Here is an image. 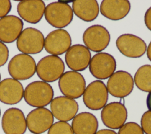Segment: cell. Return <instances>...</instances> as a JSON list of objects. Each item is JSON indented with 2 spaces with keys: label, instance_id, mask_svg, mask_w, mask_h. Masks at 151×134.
<instances>
[{
  "label": "cell",
  "instance_id": "obj_14",
  "mask_svg": "<svg viewBox=\"0 0 151 134\" xmlns=\"http://www.w3.org/2000/svg\"><path fill=\"white\" fill-rule=\"evenodd\" d=\"M50 109L55 118L66 122L76 116L78 110V104L73 99L66 96H58L50 103Z\"/></svg>",
  "mask_w": 151,
  "mask_h": 134
},
{
  "label": "cell",
  "instance_id": "obj_10",
  "mask_svg": "<svg viewBox=\"0 0 151 134\" xmlns=\"http://www.w3.org/2000/svg\"><path fill=\"white\" fill-rule=\"evenodd\" d=\"M116 61L113 56L107 53H98L89 63V70L96 78L104 80L109 78L115 71Z\"/></svg>",
  "mask_w": 151,
  "mask_h": 134
},
{
  "label": "cell",
  "instance_id": "obj_13",
  "mask_svg": "<svg viewBox=\"0 0 151 134\" xmlns=\"http://www.w3.org/2000/svg\"><path fill=\"white\" fill-rule=\"evenodd\" d=\"M116 44L119 51L124 56L130 58L142 57L146 51V44L140 37L131 34L120 35Z\"/></svg>",
  "mask_w": 151,
  "mask_h": 134
},
{
  "label": "cell",
  "instance_id": "obj_2",
  "mask_svg": "<svg viewBox=\"0 0 151 134\" xmlns=\"http://www.w3.org/2000/svg\"><path fill=\"white\" fill-rule=\"evenodd\" d=\"M44 17L51 25L61 29L71 23L73 18V11L68 4L57 1L49 4L45 7Z\"/></svg>",
  "mask_w": 151,
  "mask_h": 134
},
{
  "label": "cell",
  "instance_id": "obj_9",
  "mask_svg": "<svg viewBox=\"0 0 151 134\" xmlns=\"http://www.w3.org/2000/svg\"><path fill=\"white\" fill-rule=\"evenodd\" d=\"M134 86V80L130 73L119 70L114 73L107 83L108 92L113 96L123 98L129 95Z\"/></svg>",
  "mask_w": 151,
  "mask_h": 134
},
{
  "label": "cell",
  "instance_id": "obj_25",
  "mask_svg": "<svg viewBox=\"0 0 151 134\" xmlns=\"http://www.w3.org/2000/svg\"><path fill=\"white\" fill-rule=\"evenodd\" d=\"M48 134H74L71 126L65 122H57L48 129Z\"/></svg>",
  "mask_w": 151,
  "mask_h": 134
},
{
  "label": "cell",
  "instance_id": "obj_30",
  "mask_svg": "<svg viewBox=\"0 0 151 134\" xmlns=\"http://www.w3.org/2000/svg\"><path fill=\"white\" fill-rule=\"evenodd\" d=\"M144 21L146 27L151 31V6L147 9L146 11L145 17H144Z\"/></svg>",
  "mask_w": 151,
  "mask_h": 134
},
{
  "label": "cell",
  "instance_id": "obj_1",
  "mask_svg": "<svg viewBox=\"0 0 151 134\" xmlns=\"http://www.w3.org/2000/svg\"><path fill=\"white\" fill-rule=\"evenodd\" d=\"M52 86L43 81H35L27 86L24 92L26 103L32 107H43L49 104L53 99Z\"/></svg>",
  "mask_w": 151,
  "mask_h": 134
},
{
  "label": "cell",
  "instance_id": "obj_3",
  "mask_svg": "<svg viewBox=\"0 0 151 134\" xmlns=\"http://www.w3.org/2000/svg\"><path fill=\"white\" fill-rule=\"evenodd\" d=\"M65 66L57 55H50L41 58L37 64L36 72L40 79L45 82H53L63 74Z\"/></svg>",
  "mask_w": 151,
  "mask_h": 134
},
{
  "label": "cell",
  "instance_id": "obj_26",
  "mask_svg": "<svg viewBox=\"0 0 151 134\" xmlns=\"http://www.w3.org/2000/svg\"><path fill=\"white\" fill-rule=\"evenodd\" d=\"M118 134H144L139 125L130 122L124 124L119 130Z\"/></svg>",
  "mask_w": 151,
  "mask_h": 134
},
{
  "label": "cell",
  "instance_id": "obj_23",
  "mask_svg": "<svg viewBox=\"0 0 151 134\" xmlns=\"http://www.w3.org/2000/svg\"><path fill=\"white\" fill-rule=\"evenodd\" d=\"M72 6L74 13L84 21L91 22L99 15V4L96 0L74 1Z\"/></svg>",
  "mask_w": 151,
  "mask_h": 134
},
{
  "label": "cell",
  "instance_id": "obj_7",
  "mask_svg": "<svg viewBox=\"0 0 151 134\" xmlns=\"http://www.w3.org/2000/svg\"><path fill=\"white\" fill-rule=\"evenodd\" d=\"M83 100L86 106L91 110L103 108L108 100V91L105 84L101 80L90 83L85 89Z\"/></svg>",
  "mask_w": 151,
  "mask_h": 134
},
{
  "label": "cell",
  "instance_id": "obj_5",
  "mask_svg": "<svg viewBox=\"0 0 151 134\" xmlns=\"http://www.w3.org/2000/svg\"><path fill=\"white\" fill-rule=\"evenodd\" d=\"M44 37L40 30L29 27L22 31L17 40V47L23 54H38L44 47Z\"/></svg>",
  "mask_w": 151,
  "mask_h": 134
},
{
  "label": "cell",
  "instance_id": "obj_28",
  "mask_svg": "<svg viewBox=\"0 0 151 134\" xmlns=\"http://www.w3.org/2000/svg\"><path fill=\"white\" fill-rule=\"evenodd\" d=\"M9 50L7 46L0 41V67L4 66L8 61Z\"/></svg>",
  "mask_w": 151,
  "mask_h": 134
},
{
  "label": "cell",
  "instance_id": "obj_16",
  "mask_svg": "<svg viewBox=\"0 0 151 134\" xmlns=\"http://www.w3.org/2000/svg\"><path fill=\"white\" fill-rule=\"evenodd\" d=\"M1 125L5 134H24L27 127L24 113L16 107L8 109L4 112Z\"/></svg>",
  "mask_w": 151,
  "mask_h": 134
},
{
  "label": "cell",
  "instance_id": "obj_34",
  "mask_svg": "<svg viewBox=\"0 0 151 134\" xmlns=\"http://www.w3.org/2000/svg\"><path fill=\"white\" fill-rule=\"evenodd\" d=\"M0 116H1V109H0Z\"/></svg>",
  "mask_w": 151,
  "mask_h": 134
},
{
  "label": "cell",
  "instance_id": "obj_15",
  "mask_svg": "<svg viewBox=\"0 0 151 134\" xmlns=\"http://www.w3.org/2000/svg\"><path fill=\"white\" fill-rule=\"evenodd\" d=\"M71 38L65 30L57 29L50 32L44 40L46 51L53 55H61L70 48Z\"/></svg>",
  "mask_w": 151,
  "mask_h": 134
},
{
  "label": "cell",
  "instance_id": "obj_24",
  "mask_svg": "<svg viewBox=\"0 0 151 134\" xmlns=\"http://www.w3.org/2000/svg\"><path fill=\"white\" fill-rule=\"evenodd\" d=\"M137 87L145 92H151V65L145 64L136 71L134 80Z\"/></svg>",
  "mask_w": 151,
  "mask_h": 134
},
{
  "label": "cell",
  "instance_id": "obj_33",
  "mask_svg": "<svg viewBox=\"0 0 151 134\" xmlns=\"http://www.w3.org/2000/svg\"><path fill=\"white\" fill-rule=\"evenodd\" d=\"M146 54H147V58H149V60L151 61V41L149 43L147 50H146Z\"/></svg>",
  "mask_w": 151,
  "mask_h": 134
},
{
  "label": "cell",
  "instance_id": "obj_32",
  "mask_svg": "<svg viewBox=\"0 0 151 134\" xmlns=\"http://www.w3.org/2000/svg\"><path fill=\"white\" fill-rule=\"evenodd\" d=\"M146 104L148 109L151 111V92L149 93L146 99Z\"/></svg>",
  "mask_w": 151,
  "mask_h": 134
},
{
  "label": "cell",
  "instance_id": "obj_20",
  "mask_svg": "<svg viewBox=\"0 0 151 134\" xmlns=\"http://www.w3.org/2000/svg\"><path fill=\"white\" fill-rule=\"evenodd\" d=\"M24 27L22 20L10 15L0 18V41L11 43L17 40Z\"/></svg>",
  "mask_w": 151,
  "mask_h": 134
},
{
  "label": "cell",
  "instance_id": "obj_29",
  "mask_svg": "<svg viewBox=\"0 0 151 134\" xmlns=\"http://www.w3.org/2000/svg\"><path fill=\"white\" fill-rule=\"evenodd\" d=\"M11 3L9 0H0V18H3L10 12Z\"/></svg>",
  "mask_w": 151,
  "mask_h": 134
},
{
  "label": "cell",
  "instance_id": "obj_11",
  "mask_svg": "<svg viewBox=\"0 0 151 134\" xmlns=\"http://www.w3.org/2000/svg\"><path fill=\"white\" fill-rule=\"evenodd\" d=\"M127 117V109L120 102H111L106 104L101 112V119L103 124L113 129H120L125 123Z\"/></svg>",
  "mask_w": 151,
  "mask_h": 134
},
{
  "label": "cell",
  "instance_id": "obj_31",
  "mask_svg": "<svg viewBox=\"0 0 151 134\" xmlns=\"http://www.w3.org/2000/svg\"><path fill=\"white\" fill-rule=\"evenodd\" d=\"M96 134H117V133L111 129H101L97 131Z\"/></svg>",
  "mask_w": 151,
  "mask_h": 134
},
{
  "label": "cell",
  "instance_id": "obj_6",
  "mask_svg": "<svg viewBox=\"0 0 151 134\" xmlns=\"http://www.w3.org/2000/svg\"><path fill=\"white\" fill-rule=\"evenodd\" d=\"M59 89L63 95L71 99L80 97L86 89V81L78 72L67 71L60 77L58 81Z\"/></svg>",
  "mask_w": 151,
  "mask_h": 134
},
{
  "label": "cell",
  "instance_id": "obj_17",
  "mask_svg": "<svg viewBox=\"0 0 151 134\" xmlns=\"http://www.w3.org/2000/svg\"><path fill=\"white\" fill-rule=\"evenodd\" d=\"M90 60V50L81 44L72 45L65 55V61L67 66L74 71H81L86 69Z\"/></svg>",
  "mask_w": 151,
  "mask_h": 134
},
{
  "label": "cell",
  "instance_id": "obj_4",
  "mask_svg": "<svg viewBox=\"0 0 151 134\" xmlns=\"http://www.w3.org/2000/svg\"><path fill=\"white\" fill-rule=\"evenodd\" d=\"M36 63L31 55L18 54L14 56L9 62L8 70L10 76L17 80H27L36 72Z\"/></svg>",
  "mask_w": 151,
  "mask_h": 134
},
{
  "label": "cell",
  "instance_id": "obj_19",
  "mask_svg": "<svg viewBox=\"0 0 151 134\" xmlns=\"http://www.w3.org/2000/svg\"><path fill=\"white\" fill-rule=\"evenodd\" d=\"M24 88L18 81L6 78L0 82V102L6 104H15L24 96Z\"/></svg>",
  "mask_w": 151,
  "mask_h": 134
},
{
  "label": "cell",
  "instance_id": "obj_35",
  "mask_svg": "<svg viewBox=\"0 0 151 134\" xmlns=\"http://www.w3.org/2000/svg\"><path fill=\"white\" fill-rule=\"evenodd\" d=\"M0 80H1V74H0Z\"/></svg>",
  "mask_w": 151,
  "mask_h": 134
},
{
  "label": "cell",
  "instance_id": "obj_8",
  "mask_svg": "<svg viewBox=\"0 0 151 134\" xmlns=\"http://www.w3.org/2000/svg\"><path fill=\"white\" fill-rule=\"evenodd\" d=\"M83 41L88 50L100 53L108 46L110 41V35L103 26L94 25L84 31Z\"/></svg>",
  "mask_w": 151,
  "mask_h": 134
},
{
  "label": "cell",
  "instance_id": "obj_27",
  "mask_svg": "<svg viewBox=\"0 0 151 134\" xmlns=\"http://www.w3.org/2000/svg\"><path fill=\"white\" fill-rule=\"evenodd\" d=\"M141 128L146 134H151V111L147 110L145 112L140 120Z\"/></svg>",
  "mask_w": 151,
  "mask_h": 134
},
{
  "label": "cell",
  "instance_id": "obj_22",
  "mask_svg": "<svg viewBox=\"0 0 151 134\" xmlns=\"http://www.w3.org/2000/svg\"><path fill=\"white\" fill-rule=\"evenodd\" d=\"M74 134H96L98 129V120L90 112H81L76 115L71 123Z\"/></svg>",
  "mask_w": 151,
  "mask_h": 134
},
{
  "label": "cell",
  "instance_id": "obj_12",
  "mask_svg": "<svg viewBox=\"0 0 151 134\" xmlns=\"http://www.w3.org/2000/svg\"><path fill=\"white\" fill-rule=\"evenodd\" d=\"M28 130L35 134L46 132L53 125L54 116L45 107H37L31 110L26 117Z\"/></svg>",
  "mask_w": 151,
  "mask_h": 134
},
{
  "label": "cell",
  "instance_id": "obj_18",
  "mask_svg": "<svg viewBox=\"0 0 151 134\" xmlns=\"http://www.w3.org/2000/svg\"><path fill=\"white\" fill-rule=\"evenodd\" d=\"M45 9V5L41 0H24L17 5L19 17L27 22L37 24L42 19Z\"/></svg>",
  "mask_w": 151,
  "mask_h": 134
},
{
  "label": "cell",
  "instance_id": "obj_21",
  "mask_svg": "<svg viewBox=\"0 0 151 134\" xmlns=\"http://www.w3.org/2000/svg\"><path fill=\"white\" fill-rule=\"evenodd\" d=\"M100 9L101 14L106 18L117 21L129 14L130 3L127 0H104L101 3Z\"/></svg>",
  "mask_w": 151,
  "mask_h": 134
}]
</instances>
